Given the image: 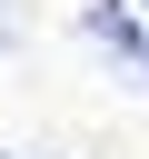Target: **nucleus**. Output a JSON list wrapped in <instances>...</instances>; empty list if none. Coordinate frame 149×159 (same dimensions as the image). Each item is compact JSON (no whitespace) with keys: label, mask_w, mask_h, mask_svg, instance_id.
Wrapping results in <instances>:
<instances>
[{"label":"nucleus","mask_w":149,"mask_h":159,"mask_svg":"<svg viewBox=\"0 0 149 159\" xmlns=\"http://www.w3.org/2000/svg\"><path fill=\"white\" fill-rule=\"evenodd\" d=\"M79 30H89V50H99L119 80H139V89H149V0H89V10H79Z\"/></svg>","instance_id":"1"},{"label":"nucleus","mask_w":149,"mask_h":159,"mask_svg":"<svg viewBox=\"0 0 149 159\" xmlns=\"http://www.w3.org/2000/svg\"><path fill=\"white\" fill-rule=\"evenodd\" d=\"M0 50H10V0H0Z\"/></svg>","instance_id":"2"}]
</instances>
